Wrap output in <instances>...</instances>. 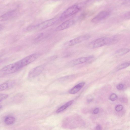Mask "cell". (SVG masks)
Wrapping results in <instances>:
<instances>
[{
    "mask_svg": "<svg viewBox=\"0 0 130 130\" xmlns=\"http://www.w3.org/2000/svg\"><path fill=\"white\" fill-rule=\"evenodd\" d=\"M85 84L84 82L80 83L76 85L69 91L70 94H74L78 92L84 86Z\"/></svg>",
    "mask_w": 130,
    "mask_h": 130,
    "instance_id": "4fadbf2b",
    "label": "cell"
},
{
    "mask_svg": "<svg viewBox=\"0 0 130 130\" xmlns=\"http://www.w3.org/2000/svg\"><path fill=\"white\" fill-rule=\"evenodd\" d=\"M93 99H89L87 100V101L88 102H90L92 101Z\"/></svg>",
    "mask_w": 130,
    "mask_h": 130,
    "instance_id": "d4e9b609",
    "label": "cell"
},
{
    "mask_svg": "<svg viewBox=\"0 0 130 130\" xmlns=\"http://www.w3.org/2000/svg\"><path fill=\"white\" fill-rule=\"evenodd\" d=\"M90 37L88 35L80 36L69 40L67 42L66 45L67 46H71L77 44L86 40Z\"/></svg>",
    "mask_w": 130,
    "mask_h": 130,
    "instance_id": "ba28073f",
    "label": "cell"
},
{
    "mask_svg": "<svg viewBox=\"0 0 130 130\" xmlns=\"http://www.w3.org/2000/svg\"><path fill=\"white\" fill-rule=\"evenodd\" d=\"M20 69L17 62L8 65L3 68L1 72L6 74H9L16 72Z\"/></svg>",
    "mask_w": 130,
    "mask_h": 130,
    "instance_id": "277c9868",
    "label": "cell"
},
{
    "mask_svg": "<svg viewBox=\"0 0 130 130\" xmlns=\"http://www.w3.org/2000/svg\"><path fill=\"white\" fill-rule=\"evenodd\" d=\"M4 26L3 25L0 24V31L2 30L4 28Z\"/></svg>",
    "mask_w": 130,
    "mask_h": 130,
    "instance_id": "cb8c5ba5",
    "label": "cell"
},
{
    "mask_svg": "<svg viewBox=\"0 0 130 130\" xmlns=\"http://www.w3.org/2000/svg\"><path fill=\"white\" fill-rule=\"evenodd\" d=\"M15 84L13 80H9L0 85V91L10 89L13 87Z\"/></svg>",
    "mask_w": 130,
    "mask_h": 130,
    "instance_id": "7c38bea8",
    "label": "cell"
},
{
    "mask_svg": "<svg viewBox=\"0 0 130 130\" xmlns=\"http://www.w3.org/2000/svg\"><path fill=\"white\" fill-rule=\"evenodd\" d=\"M58 20L57 18H55L46 20L34 27L33 28L38 30L43 29L49 27L56 23Z\"/></svg>",
    "mask_w": 130,
    "mask_h": 130,
    "instance_id": "5b68a950",
    "label": "cell"
},
{
    "mask_svg": "<svg viewBox=\"0 0 130 130\" xmlns=\"http://www.w3.org/2000/svg\"><path fill=\"white\" fill-rule=\"evenodd\" d=\"M130 65V61L125 62L118 66L116 69L118 70L123 69L127 68Z\"/></svg>",
    "mask_w": 130,
    "mask_h": 130,
    "instance_id": "e0dca14e",
    "label": "cell"
},
{
    "mask_svg": "<svg viewBox=\"0 0 130 130\" xmlns=\"http://www.w3.org/2000/svg\"><path fill=\"white\" fill-rule=\"evenodd\" d=\"M45 66V65L43 64L33 68L29 72L28 77L29 78H32L38 76L43 70Z\"/></svg>",
    "mask_w": 130,
    "mask_h": 130,
    "instance_id": "52a82bcc",
    "label": "cell"
},
{
    "mask_svg": "<svg viewBox=\"0 0 130 130\" xmlns=\"http://www.w3.org/2000/svg\"><path fill=\"white\" fill-rule=\"evenodd\" d=\"M15 120V118L14 117L12 116H8L5 118L4 122L7 125H10L13 124Z\"/></svg>",
    "mask_w": 130,
    "mask_h": 130,
    "instance_id": "9a60e30c",
    "label": "cell"
},
{
    "mask_svg": "<svg viewBox=\"0 0 130 130\" xmlns=\"http://www.w3.org/2000/svg\"><path fill=\"white\" fill-rule=\"evenodd\" d=\"M1 59H0V63L1 62Z\"/></svg>",
    "mask_w": 130,
    "mask_h": 130,
    "instance_id": "4316f807",
    "label": "cell"
},
{
    "mask_svg": "<svg viewBox=\"0 0 130 130\" xmlns=\"http://www.w3.org/2000/svg\"><path fill=\"white\" fill-rule=\"evenodd\" d=\"M17 12L15 10H12L6 12L0 16V21H3L10 19L16 16Z\"/></svg>",
    "mask_w": 130,
    "mask_h": 130,
    "instance_id": "8fae6325",
    "label": "cell"
},
{
    "mask_svg": "<svg viewBox=\"0 0 130 130\" xmlns=\"http://www.w3.org/2000/svg\"><path fill=\"white\" fill-rule=\"evenodd\" d=\"M74 23V21L73 19L68 20L57 27L55 29V30L58 31L66 29L72 25Z\"/></svg>",
    "mask_w": 130,
    "mask_h": 130,
    "instance_id": "30bf717a",
    "label": "cell"
},
{
    "mask_svg": "<svg viewBox=\"0 0 130 130\" xmlns=\"http://www.w3.org/2000/svg\"><path fill=\"white\" fill-rule=\"evenodd\" d=\"M117 98V96L115 93L111 94L109 97L110 100L112 101H114L116 100Z\"/></svg>",
    "mask_w": 130,
    "mask_h": 130,
    "instance_id": "ac0fdd59",
    "label": "cell"
},
{
    "mask_svg": "<svg viewBox=\"0 0 130 130\" xmlns=\"http://www.w3.org/2000/svg\"><path fill=\"white\" fill-rule=\"evenodd\" d=\"M110 13L107 11H104L100 12L93 18L91 21L93 23H97L104 20L109 16Z\"/></svg>",
    "mask_w": 130,
    "mask_h": 130,
    "instance_id": "9c48e42d",
    "label": "cell"
},
{
    "mask_svg": "<svg viewBox=\"0 0 130 130\" xmlns=\"http://www.w3.org/2000/svg\"><path fill=\"white\" fill-rule=\"evenodd\" d=\"M99 111V109L98 108L95 109L93 111V112L94 114H98Z\"/></svg>",
    "mask_w": 130,
    "mask_h": 130,
    "instance_id": "7402d4cb",
    "label": "cell"
},
{
    "mask_svg": "<svg viewBox=\"0 0 130 130\" xmlns=\"http://www.w3.org/2000/svg\"><path fill=\"white\" fill-rule=\"evenodd\" d=\"M117 88L119 90H122L124 88V85L122 84H120L117 86Z\"/></svg>",
    "mask_w": 130,
    "mask_h": 130,
    "instance_id": "44dd1931",
    "label": "cell"
},
{
    "mask_svg": "<svg viewBox=\"0 0 130 130\" xmlns=\"http://www.w3.org/2000/svg\"><path fill=\"white\" fill-rule=\"evenodd\" d=\"M96 129L97 130H101L102 129V127L100 125H98L96 127Z\"/></svg>",
    "mask_w": 130,
    "mask_h": 130,
    "instance_id": "603a6c76",
    "label": "cell"
},
{
    "mask_svg": "<svg viewBox=\"0 0 130 130\" xmlns=\"http://www.w3.org/2000/svg\"><path fill=\"white\" fill-rule=\"evenodd\" d=\"M41 55L40 53H35L27 56L17 62L21 69L35 61Z\"/></svg>",
    "mask_w": 130,
    "mask_h": 130,
    "instance_id": "7a4b0ae2",
    "label": "cell"
},
{
    "mask_svg": "<svg viewBox=\"0 0 130 130\" xmlns=\"http://www.w3.org/2000/svg\"><path fill=\"white\" fill-rule=\"evenodd\" d=\"M123 108V107L122 105H118L116 106L115 109L117 111L120 112L122 110Z\"/></svg>",
    "mask_w": 130,
    "mask_h": 130,
    "instance_id": "ffe728a7",
    "label": "cell"
},
{
    "mask_svg": "<svg viewBox=\"0 0 130 130\" xmlns=\"http://www.w3.org/2000/svg\"><path fill=\"white\" fill-rule=\"evenodd\" d=\"M74 102V101H70L60 107L56 111L57 113H59L63 111L71 105Z\"/></svg>",
    "mask_w": 130,
    "mask_h": 130,
    "instance_id": "5bb4252c",
    "label": "cell"
},
{
    "mask_svg": "<svg viewBox=\"0 0 130 130\" xmlns=\"http://www.w3.org/2000/svg\"><path fill=\"white\" fill-rule=\"evenodd\" d=\"M94 57L93 56L82 57L73 60L67 64L68 66H73L82 64L89 61Z\"/></svg>",
    "mask_w": 130,
    "mask_h": 130,
    "instance_id": "8992f818",
    "label": "cell"
},
{
    "mask_svg": "<svg viewBox=\"0 0 130 130\" xmlns=\"http://www.w3.org/2000/svg\"><path fill=\"white\" fill-rule=\"evenodd\" d=\"M2 105H0V109L2 108Z\"/></svg>",
    "mask_w": 130,
    "mask_h": 130,
    "instance_id": "484cf974",
    "label": "cell"
},
{
    "mask_svg": "<svg viewBox=\"0 0 130 130\" xmlns=\"http://www.w3.org/2000/svg\"><path fill=\"white\" fill-rule=\"evenodd\" d=\"M129 51V49L128 48H121L117 50L115 54L117 55L122 56L127 53Z\"/></svg>",
    "mask_w": 130,
    "mask_h": 130,
    "instance_id": "2e32d148",
    "label": "cell"
},
{
    "mask_svg": "<svg viewBox=\"0 0 130 130\" xmlns=\"http://www.w3.org/2000/svg\"><path fill=\"white\" fill-rule=\"evenodd\" d=\"M111 38L103 37L93 40L90 42L87 46L89 48L93 49L111 44Z\"/></svg>",
    "mask_w": 130,
    "mask_h": 130,
    "instance_id": "6da1fadb",
    "label": "cell"
},
{
    "mask_svg": "<svg viewBox=\"0 0 130 130\" xmlns=\"http://www.w3.org/2000/svg\"><path fill=\"white\" fill-rule=\"evenodd\" d=\"M8 96V95L6 94H0V102L7 98Z\"/></svg>",
    "mask_w": 130,
    "mask_h": 130,
    "instance_id": "d6986e66",
    "label": "cell"
},
{
    "mask_svg": "<svg viewBox=\"0 0 130 130\" xmlns=\"http://www.w3.org/2000/svg\"><path fill=\"white\" fill-rule=\"evenodd\" d=\"M80 8L77 5H73L66 10L61 14L60 19L63 20L70 17L77 12Z\"/></svg>",
    "mask_w": 130,
    "mask_h": 130,
    "instance_id": "3957f363",
    "label": "cell"
}]
</instances>
